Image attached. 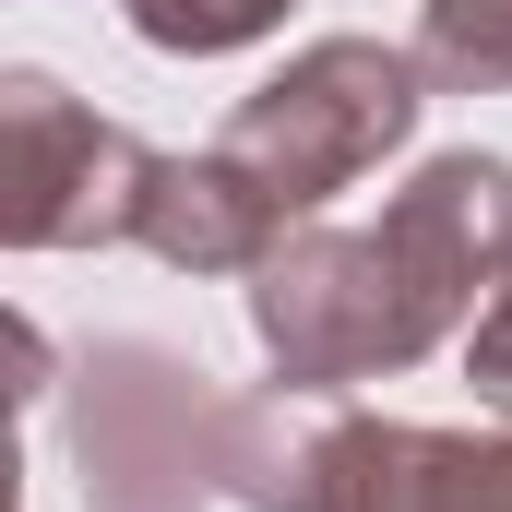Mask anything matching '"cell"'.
Listing matches in <instances>:
<instances>
[{
    "instance_id": "6",
    "label": "cell",
    "mask_w": 512,
    "mask_h": 512,
    "mask_svg": "<svg viewBox=\"0 0 512 512\" xmlns=\"http://www.w3.org/2000/svg\"><path fill=\"white\" fill-rule=\"evenodd\" d=\"M274 239H286V215L203 143V155H167V167H155V191H143V239H131V251L179 262V274H262Z\"/></svg>"
},
{
    "instance_id": "7",
    "label": "cell",
    "mask_w": 512,
    "mask_h": 512,
    "mask_svg": "<svg viewBox=\"0 0 512 512\" xmlns=\"http://www.w3.org/2000/svg\"><path fill=\"white\" fill-rule=\"evenodd\" d=\"M417 60L441 96H512V0H417Z\"/></svg>"
},
{
    "instance_id": "5",
    "label": "cell",
    "mask_w": 512,
    "mask_h": 512,
    "mask_svg": "<svg viewBox=\"0 0 512 512\" xmlns=\"http://www.w3.org/2000/svg\"><path fill=\"white\" fill-rule=\"evenodd\" d=\"M155 167H167V143L96 120L48 72H0V239L12 251H120V239H143Z\"/></svg>"
},
{
    "instance_id": "9",
    "label": "cell",
    "mask_w": 512,
    "mask_h": 512,
    "mask_svg": "<svg viewBox=\"0 0 512 512\" xmlns=\"http://www.w3.org/2000/svg\"><path fill=\"white\" fill-rule=\"evenodd\" d=\"M465 382L512 405V286L489 298V310H477V334H465Z\"/></svg>"
},
{
    "instance_id": "2",
    "label": "cell",
    "mask_w": 512,
    "mask_h": 512,
    "mask_svg": "<svg viewBox=\"0 0 512 512\" xmlns=\"http://www.w3.org/2000/svg\"><path fill=\"white\" fill-rule=\"evenodd\" d=\"M239 512H512V417L417 429L346 393H239Z\"/></svg>"
},
{
    "instance_id": "4",
    "label": "cell",
    "mask_w": 512,
    "mask_h": 512,
    "mask_svg": "<svg viewBox=\"0 0 512 512\" xmlns=\"http://www.w3.org/2000/svg\"><path fill=\"white\" fill-rule=\"evenodd\" d=\"M72 477L84 512H215L239 477V393H215L179 346H143V334L84 346Z\"/></svg>"
},
{
    "instance_id": "3",
    "label": "cell",
    "mask_w": 512,
    "mask_h": 512,
    "mask_svg": "<svg viewBox=\"0 0 512 512\" xmlns=\"http://www.w3.org/2000/svg\"><path fill=\"white\" fill-rule=\"evenodd\" d=\"M417 108H429V60H417V48H382V36H310L274 84H251V96L227 108L215 155L251 179L286 227H310L334 191H358L393 143L417 131Z\"/></svg>"
},
{
    "instance_id": "8",
    "label": "cell",
    "mask_w": 512,
    "mask_h": 512,
    "mask_svg": "<svg viewBox=\"0 0 512 512\" xmlns=\"http://www.w3.org/2000/svg\"><path fill=\"white\" fill-rule=\"evenodd\" d=\"M120 12H131V36L167 48V60H227V48L274 36L298 0H120Z\"/></svg>"
},
{
    "instance_id": "1",
    "label": "cell",
    "mask_w": 512,
    "mask_h": 512,
    "mask_svg": "<svg viewBox=\"0 0 512 512\" xmlns=\"http://www.w3.org/2000/svg\"><path fill=\"white\" fill-rule=\"evenodd\" d=\"M512 286V155H429L382 203V227H286L251 274V334L286 393H358L477 334Z\"/></svg>"
}]
</instances>
